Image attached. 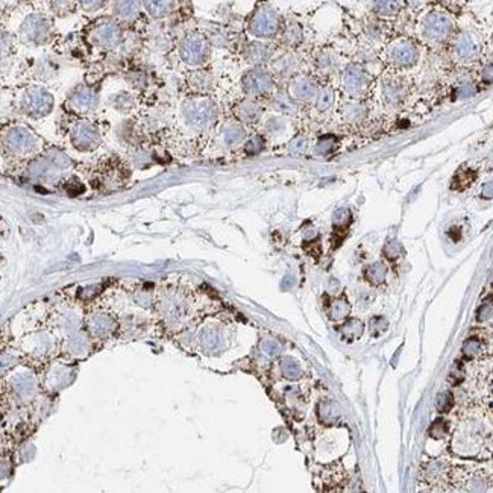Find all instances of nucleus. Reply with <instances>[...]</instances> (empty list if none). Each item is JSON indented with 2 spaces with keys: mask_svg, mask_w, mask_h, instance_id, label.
Returning a JSON list of instances; mask_svg holds the SVG:
<instances>
[{
  "mask_svg": "<svg viewBox=\"0 0 493 493\" xmlns=\"http://www.w3.org/2000/svg\"><path fill=\"white\" fill-rule=\"evenodd\" d=\"M451 451L468 460H489L493 457V428L488 419L469 413L457 424L451 437Z\"/></svg>",
  "mask_w": 493,
  "mask_h": 493,
  "instance_id": "obj_1",
  "label": "nucleus"
},
{
  "mask_svg": "<svg viewBox=\"0 0 493 493\" xmlns=\"http://www.w3.org/2000/svg\"><path fill=\"white\" fill-rule=\"evenodd\" d=\"M455 23L448 12L433 10L426 12L419 23V35L426 45L442 46L452 38Z\"/></svg>",
  "mask_w": 493,
  "mask_h": 493,
  "instance_id": "obj_2",
  "label": "nucleus"
},
{
  "mask_svg": "<svg viewBox=\"0 0 493 493\" xmlns=\"http://www.w3.org/2000/svg\"><path fill=\"white\" fill-rule=\"evenodd\" d=\"M281 17L277 10L272 8L269 3H260L253 10L248 21V31L255 38H272L279 32Z\"/></svg>",
  "mask_w": 493,
  "mask_h": 493,
  "instance_id": "obj_3",
  "label": "nucleus"
},
{
  "mask_svg": "<svg viewBox=\"0 0 493 493\" xmlns=\"http://www.w3.org/2000/svg\"><path fill=\"white\" fill-rule=\"evenodd\" d=\"M183 114L187 123L194 129L211 126L217 119V106L211 99L198 98L187 100L183 106Z\"/></svg>",
  "mask_w": 493,
  "mask_h": 493,
  "instance_id": "obj_4",
  "label": "nucleus"
},
{
  "mask_svg": "<svg viewBox=\"0 0 493 493\" xmlns=\"http://www.w3.org/2000/svg\"><path fill=\"white\" fill-rule=\"evenodd\" d=\"M472 390L483 409L493 415V360L478 363L472 374Z\"/></svg>",
  "mask_w": 493,
  "mask_h": 493,
  "instance_id": "obj_5",
  "label": "nucleus"
},
{
  "mask_svg": "<svg viewBox=\"0 0 493 493\" xmlns=\"http://www.w3.org/2000/svg\"><path fill=\"white\" fill-rule=\"evenodd\" d=\"M386 56L396 69H410L419 61V47L410 38H396L389 43Z\"/></svg>",
  "mask_w": 493,
  "mask_h": 493,
  "instance_id": "obj_6",
  "label": "nucleus"
},
{
  "mask_svg": "<svg viewBox=\"0 0 493 493\" xmlns=\"http://www.w3.org/2000/svg\"><path fill=\"white\" fill-rule=\"evenodd\" d=\"M20 106L27 115L40 119L45 117L54 108V98L47 90L41 87H32L27 89L20 99Z\"/></svg>",
  "mask_w": 493,
  "mask_h": 493,
  "instance_id": "obj_7",
  "label": "nucleus"
},
{
  "mask_svg": "<svg viewBox=\"0 0 493 493\" xmlns=\"http://www.w3.org/2000/svg\"><path fill=\"white\" fill-rule=\"evenodd\" d=\"M90 38L94 46L104 50H113L122 43L123 32L120 25L115 20L100 19L93 25Z\"/></svg>",
  "mask_w": 493,
  "mask_h": 493,
  "instance_id": "obj_8",
  "label": "nucleus"
},
{
  "mask_svg": "<svg viewBox=\"0 0 493 493\" xmlns=\"http://www.w3.org/2000/svg\"><path fill=\"white\" fill-rule=\"evenodd\" d=\"M481 40L472 31H461L454 37L452 55L461 64L477 61L481 55Z\"/></svg>",
  "mask_w": 493,
  "mask_h": 493,
  "instance_id": "obj_9",
  "label": "nucleus"
},
{
  "mask_svg": "<svg viewBox=\"0 0 493 493\" xmlns=\"http://www.w3.org/2000/svg\"><path fill=\"white\" fill-rule=\"evenodd\" d=\"M179 55L188 65H202L209 56V45L204 35L200 34H188L187 37L181 41Z\"/></svg>",
  "mask_w": 493,
  "mask_h": 493,
  "instance_id": "obj_10",
  "label": "nucleus"
},
{
  "mask_svg": "<svg viewBox=\"0 0 493 493\" xmlns=\"http://www.w3.org/2000/svg\"><path fill=\"white\" fill-rule=\"evenodd\" d=\"M20 35L27 43L41 45L50 35V21L45 16H41V14H32L21 25Z\"/></svg>",
  "mask_w": 493,
  "mask_h": 493,
  "instance_id": "obj_11",
  "label": "nucleus"
},
{
  "mask_svg": "<svg viewBox=\"0 0 493 493\" xmlns=\"http://www.w3.org/2000/svg\"><path fill=\"white\" fill-rule=\"evenodd\" d=\"M342 85L343 90L349 94V96H361L366 93L369 85H371V78H369L367 71L357 64H351L343 70L342 73Z\"/></svg>",
  "mask_w": 493,
  "mask_h": 493,
  "instance_id": "obj_12",
  "label": "nucleus"
},
{
  "mask_svg": "<svg viewBox=\"0 0 493 493\" xmlns=\"http://www.w3.org/2000/svg\"><path fill=\"white\" fill-rule=\"evenodd\" d=\"M243 89L251 96H261L273 89V78L267 70L255 67L244 75Z\"/></svg>",
  "mask_w": 493,
  "mask_h": 493,
  "instance_id": "obj_13",
  "label": "nucleus"
},
{
  "mask_svg": "<svg viewBox=\"0 0 493 493\" xmlns=\"http://www.w3.org/2000/svg\"><path fill=\"white\" fill-rule=\"evenodd\" d=\"M5 143L10 150L16 152V154H26L35 148V135L23 126H16L8 130L5 137Z\"/></svg>",
  "mask_w": 493,
  "mask_h": 493,
  "instance_id": "obj_14",
  "label": "nucleus"
},
{
  "mask_svg": "<svg viewBox=\"0 0 493 493\" xmlns=\"http://www.w3.org/2000/svg\"><path fill=\"white\" fill-rule=\"evenodd\" d=\"M99 133L89 122H79L71 130V141L81 150H90L99 144Z\"/></svg>",
  "mask_w": 493,
  "mask_h": 493,
  "instance_id": "obj_15",
  "label": "nucleus"
},
{
  "mask_svg": "<svg viewBox=\"0 0 493 493\" xmlns=\"http://www.w3.org/2000/svg\"><path fill=\"white\" fill-rule=\"evenodd\" d=\"M317 93L319 90L316 82L308 76H298L290 82L288 94L295 100H298V102H303V104L311 102V100H314L317 98Z\"/></svg>",
  "mask_w": 493,
  "mask_h": 493,
  "instance_id": "obj_16",
  "label": "nucleus"
},
{
  "mask_svg": "<svg viewBox=\"0 0 493 493\" xmlns=\"http://www.w3.org/2000/svg\"><path fill=\"white\" fill-rule=\"evenodd\" d=\"M381 94L384 104L389 106H398L404 102L405 96H407V89H405V85L401 79L387 78L384 79L382 82Z\"/></svg>",
  "mask_w": 493,
  "mask_h": 493,
  "instance_id": "obj_17",
  "label": "nucleus"
},
{
  "mask_svg": "<svg viewBox=\"0 0 493 493\" xmlns=\"http://www.w3.org/2000/svg\"><path fill=\"white\" fill-rule=\"evenodd\" d=\"M272 55H273V49L272 46L266 45V43L253 41L246 47V60H248V62H251L252 65H255V67H260V65L269 62L272 60Z\"/></svg>",
  "mask_w": 493,
  "mask_h": 493,
  "instance_id": "obj_18",
  "label": "nucleus"
},
{
  "mask_svg": "<svg viewBox=\"0 0 493 493\" xmlns=\"http://www.w3.org/2000/svg\"><path fill=\"white\" fill-rule=\"evenodd\" d=\"M96 105H98V94L90 89H85V87L76 90L70 96V106L81 113L91 111L96 108Z\"/></svg>",
  "mask_w": 493,
  "mask_h": 493,
  "instance_id": "obj_19",
  "label": "nucleus"
},
{
  "mask_svg": "<svg viewBox=\"0 0 493 493\" xmlns=\"http://www.w3.org/2000/svg\"><path fill=\"white\" fill-rule=\"evenodd\" d=\"M141 10V0H114V14L122 21H134Z\"/></svg>",
  "mask_w": 493,
  "mask_h": 493,
  "instance_id": "obj_20",
  "label": "nucleus"
},
{
  "mask_svg": "<svg viewBox=\"0 0 493 493\" xmlns=\"http://www.w3.org/2000/svg\"><path fill=\"white\" fill-rule=\"evenodd\" d=\"M371 8L376 17L391 19L401 12V0H371Z\"/></svg>",
  "mask_w": 493,
  "mask_h": 493,
  "instance_id": "obj_21",
  "label": "nucleus"
},
{
  "mask_svg": "<svg viewBox=\"0 0 493 493\" xmlns=\"http://www.w3.org/2000/svg\"><path fill=\"white\" fill-rule=\"evenodd\" d=\"M143 6L150 17L163 19L173 11L175 0H143Z\"/></svg>",
  "mask_w": 493,
  "mask_h": 493,
  "instance_id": "obj_22",
  "label": "nucleus"
},
{
  "mask_svg": "<svg viewBox=\"0 0 493 493\" xmlns=\"http://www.w3.org/2000/svg\"><path fill=\"white\" fill-rule=\"evenodd\" d=\"M299 67V61L298 58L292 54H286L279 56L278 60L273 61V70L275 73L282 76V78H288L292 76L296 70Z\"/></svg>",
  "mask_w": 493,
  "mask_h": 493,
  "instance_id": "obj_23",
  "label": "nucleus"
},
{
  "mask_svg": "<svg viewBox=\"0 0 493 493\" xmlns=\"http://www.w3.org/2000/svg\"><path fill=\"white\" fill-rule=\"evenodd\" d=\"M237 115L242 122H257L261 115V106L252 99H246L237 106Z\"/></svg>",
  "mask_w": 493,
  "mask_h": 493,
  "instance_id": "obj_24",
  "label": "nucleus"
},
{
  "mask_svg": "<svg viewBox=\"0 0 493 493\" xmlns=\"http://www.w3.org/2000/svg\"><path fill=\"white\" fill-rule=\"evenodd\" d=\"M302 41V27L296 21L287 23L284 32H282V43L287 46H298Z\"/></svg>",
  "mask_w": 493,
  "mask_h": 493,
  "instance_id": "obj_25",
  "label": "nucleus"
},
{
  "mask_svg": "<svg viewBox=\"0 0 493 493\" xmlns=\"http://www.w3.org/2000/svg\"><path fill=\"white\" fill-rule=\"evenodd\" d=\"M343 119L347 122H358L363 120L366 115V108L360 102H347L342 108Z\"/></svg>",
  "mask_w": 493,
  "mask_h": 493,
  "instance_id": "obj_26",
  "label": "nucleus"
},
{
  "mask_svg": "<svg viewBox=\"0 0 493 493\" xmlns=\"http://www.w3.org/2000/svg\"><path fill=\"white\" fill-rule=\"evenodd\" d=\"M273 106L277 108V111L286 115L296 113V104L293 102V98L287 93H278L273 99Z\"/></svg>",
  "mask_w": 493,
  "mask_h": 493,
  "instance_id": "obj_27",
  "label": "nucleus"
},
{
  "mask_svg": "<svg viewBox=\"0 0 493 493\" xmlns=\"http://www.w3.org/2000/svg\"><path fill=\"white\" fill-rule=\"evenodd\" d=\"M188 84H190L196 91L204 93V91L211 89L213 79H211V76H209L208 73H205V71H196V73L192 75V78H190V81H188Z\"/></svg>",
  "mask_w": 493,
  "mask_h": 493,
  "instance_id": "obj_28",
  "label": "nucleus"
},
{
  "mask_svg": "<svg viewBox=\"0 0 493 493\" xmlns=\"http://www.w3.org/2000/svg\"><path fill=\"white\" fill-rule=\"evenodd\" d=\"M334 100H336V94L331 89L319 90L317 98H316V108L322 113L328 111L330 108L334 105Z\"/></svg>",
  "mask_w": 493,
  "mask_h": 493,
  "instance_id": "obj_29",
  "label": "nucleus"
},
{
  "mask_svg": "<svg viewBox=\"0 0 493 493\" xmlns=\"http://www.w3.org/2000/svg\"><path fill=\"white\" fill-rule=\"evenodd\" d=\"M317 69L322 73H332L337 69V58L331 52H322L317 56Z\"/></svg>",
  "mask_w": 493,
  "mask_h": 493,
  "instance_id": "obj_30",
  "label": "nucleus"
},
{
  "mask_svg": "<svg viewBox=\"0 0 493 493\" xmlns=\"http://www.w3.org/2000/svg\"><path fill=\"white\" fill-rule=\"evenodd\" d=\"M366 277H367L369 281L372 282V284H375V286L381 284V282H384V279H386V277H387V267H386V264L375 263V264H372L371 267H367Z\"/></svg>",
  "mask_w": 493,
  "mask_h": 493,
  "instance_id": "obj_31",
  "label": "nucleus"
},
{
  "mask_svg": "<svg viewBox=\"0 0 493 493\" xmlns=\"http://www.w3.org/2000/svg\"><path fill=\"white\" fill-rule=\"evenodd\" d=\"M244 137H246V130L240 125L229 126L227 130H225V134H223V139H225V141H227V144H229V146H233V144L243 141Z\"/></svg>",
  "mask_w": 493,
  "mask_h": 493,
  "instance_id": "obj_32",
  "label": "nucleus"
},
{
  "mask_svg": "<svg viewBox=\"0 0 493 493\" xmlns=\"http://www.w3.org/2000/svg\"><path fill=\"white\" fill-rule=\"evenodd\" d=\"M365 34H366V37L371 41H381L382 37H384V29L378 23V21L372 20V21H369V23L366 25Z\"/></svg>",
  "mask_w": 493,
  "mask_h": 493,
  "instance_id": "obj_33",
  "label": "nucleus"
},
{
  "mask_svg": "<svg viewBox=\"0 0 493 493\" xmlns=\"http://www.w3.org/2000/svg\"><path fill=\"white\" fill-rule=\"evenodd\" d=\"M477 91H478V89H477L474 82H470V81L461 82L459 89L455 90V99H459V100L469 99V98L475 96Z\"/></svg>",
  "mask_w": 493,
  "mask_h": 493,
  "instance_id": "obj_34",
  "label": "nucleus"
},
{
  "mask_svg": "<svg viewBox=\"0 0 493 493\" xmlns=\"http://www.w3.org/2000/svg\"><path fill=\"white\" fill-rule=\"evenodd\" d=\"M52 10L56 16H67L73 10V2L71 0H52Z\"/></svg>",
  "mask_w": 493,
  "mask_h": 493,
  "instance_id": "obj_35",
  "label": "nucleus"
},
{
  "mask_svg": "<svg viewBox=\"0 0 493 493\" xmlns=\"http://www.w3.org/2000/svg\"><path fill=\"white\" fill-rule=\"evenodd\" d=\"M334 149H336V139H334V137H323V139H321L317 141L316 150L319 152V154L328 155Z\"/></svg>",
  "mask_w": 493,
  "mask_h": 493,
  "instance_id": "obj_36",
  "label": "nucleus"
},
{
  "mask_svg": "<svg viewBox=\"0 0 493 493\" xmlns=\"http://www.w3.org/2000/svg\"><path fill=\"white\" fill-rule=\"evenodd\" d=\"M307 144H308V141H307L306 137H296V139L292 143H290L288 152L292 155H302L303 152H306V149H307Z\"/></svg>",
  "mask_w": 493,
  "mask_h": 493,
  "instance_id": "obj_37",
  "label": "nucleus"
},
{
  "mask_svg": "<svg viewBox=\"0 0 493 493\" xmlns=\"http://www.w3.org/2000/svg\"><path fill=\"white\" fill-rule=\"evenodd\" d=\"M246 152H248V154H251V155H255V154H258V152H261V150H263L264 149V139H263V137H260V135H255V137H252V139L248 141V143H246Z\"/></svg>",
  "mask_w": 493,
  "mask_h": 493,
  "instance_id": "obj_38",
  "label": "nucleus"
},
{
  "mask_svg": "<svg viewBox=\"0 0 493 493\" xmlns=\"http://www.w3.org/2000/svg\"><path fill=\"white\" fill-rule=\"evenodd\" d=\"M105 2L106 0H78V3L81 5V8L84 11H89V12L100 10L105 5Z\"/></svg>",
  "mask_w": 493,
  "mask_h": 493,
  "instance_id": "obj_39",
  "label": "nucleus"
},
{
  "mask_svg": "<svg viewBox=\"0 0 493 493\" xmlns=\"http://www.w3.org/2000/svg\"><path fill=\"white\" fill-rule=\"evenodd\" d=\"M480 79L484 84H493V62L483 65L480 70Z\"/></svg>",
  "mask_w": 493,
  "mask_h": 493,
  "instance_id": "obj_40",
  "label": "nucleus"
},
{
  "mask_svg": "<svg viewBox=\"0 0 493 493\" xmlns=\"http://www.w3.org/2000/svg\"><path fill=\"white\" fill-rule=\"evenodd\" d=\"M282 128H284V120H282L281 117H272L266 123V130L271 134L278 133V130Z\"/></svg>",
  "mask_w": 493,
  "mask_h": 493,
  "instance_id": "obj_41",
  "label": "nucleus"
},
{
  "mask_svg": "<svg viewBox=\"0 0 493 493\" xmlns=\"http://www.w3.org/2000/svg\"><path fill=\"white\" fill-rule=\"evenodd\" d=\"M400 252H401L400 243L391 242V243H389V244L386 246V255H387L389 258H396L398 255H400Z\"/></svg>",
  "mask_w": 493,
  "mask_h": 493,
  "instance_id": "obj_42",
  "label": "nucleus"
},
{
  "mask_svg": "<svg viewBox=\"0 0 493 493\" xmlns=\"http://www.w3.org/2000/svg\"><path fill=\"white\" fill-rule=\"evenodd\" d=\"M483 196H485V198H492V196H493V183H489V184H485L483 187Z\"/></svg>",
  "mask_w": 493,
  "mask_h": 493,
  "instance_id": "obj_43",
  "label": "nucleus"
},
{
  "mask_svg": "<svg viewBox=\"0 0 493 493\" xmlns=\"http://www.w3.org/2000/svg\"><path fill=\"white\" fill-rule=\"evenodd\" d=\"M490 41H492V45H493V32H492V37H490Z\"/></svg>",
  "mask_w": 493,
  "mask_h": 493,
  "instance_id": "obj_44",
  "label": "nucleus"
}]
</instances>
